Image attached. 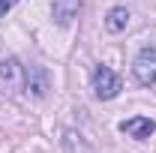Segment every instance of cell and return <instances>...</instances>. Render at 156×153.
<instances>
[{"mask_svg":"<svg viewBox=\"0 0 156 153\" xmlns=\"http://www.w3.org/2000/svg\"><path fill=\"white\" fill-rule=\"evenodd\" d=\"M78 15V0H54V21L57 24H69Z\"/></svg>","mask_w":156,"mask_h":153,"instance_id":"6","label":"cell"},{"mask_svg":"<svg viewBox=\"0 0 156 153\" xmlns=\"http://www.w3.org/2000/svg\"><path fill=\"white\" fill-rule=\"evenodd\" d=\"M132 69H135V78L141 84H153L156 81V48H141Z\"/></svg>","mask_w":156,"mask_h":153,"instance_id":"2","label":"cell"},{"mask_svg":"<svg viewBox=\"0 0 156 153\" xmlns=\"http://www.w3.org/2000/svg\"><path fill=\"white\" fill-rule=\"evenodd\" d=\"M45 90H48L45 72H42V69H30V72H27V93H33L39 99V96H45Z\"/></svg>","mask_w":156,"mask_h":153,"instance_id":"7","label":"cell"},{"mask_svg":"<svg viewBox=\"0 0 156 153\" xmlns=\"http://www.w3.org/2000/svg\"><path fill=\"white\" fill-rule=\"evenodd\" d=\"M117 90H120V78L108 66H96V72H93V93L99 99H114Z\"/></svg>","mask_w":156,"mask_h":153,"instance_id":"1","label":"cell"},{"mask_svg":"<svg viewBox=\"0 0 156 153\" xmlns=\"http://www.w3.org/2000/svg\"><path fill=\"white\" fill-rule=\"evenodd\" d=\"M153 120L150 117H132V120H123L120 123V132L132 135V138H150L153 135Z\"/></svg>","mask_w":156,"mask_h":153,"instance_id":"3","label":"cell"},{"mask_svg":"<svg viewBox=\"0 0 156 153\" xmlns=\"http://www.w3.org/2000/svg\"><path fill=\"white\" fill-rule=\"evenodd\" d=\"M0 87H6V90H18L21 87L18 60H3V63H0Z\"/></svg>","mask_w":156,"mask_h":153,"instance_id":"4","label":"cell"},{"mask_svg":"<svg viewBox=\"0 0 156 153\" xmlns=\"http://www.w3.org/2000/svg\"><path fill=\"white\" fill-rule=\"evenodd\" d=\"M15 3H18V0H0V18H3V15H6V12H9Z\"/></svg>","mask_w":156,"mask_h":153,"instance_id":"8","label":"cell"},{"mask_svg":"<svg viewBox=\"0 0 156 153\" xmlns=\"http://www.w3.org/2000/svg\"><path fill=\"white\" fill-rule=\"evenodd\" d=\"M126 24H129V12H126L123 6L108 9V15H105V30H108V33H123Z\"/></svg>","mask_w":156,"mask_h":153,"instance_id":"5","label":"cell"}]
</instances>
